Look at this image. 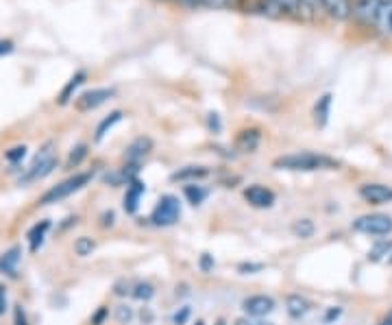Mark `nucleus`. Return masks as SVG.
I'll return each instance as SVG.
<instances>
[{
    "label": "nucleus",
    "instance_id": "f257e3e1",
    "mask_svg": "<svg viewBox=\"0 0 392 325\" xmlns=\"http://www.w3.org/2000/svg\"><path fill=\"white\" fill-rule=\"evenodd\" d=\"M340 161L323 155V153H312V151H301V153H290L281 155L273 161V169L277 171H294V173H314V171H338Z\"/></svg>",
    "mask_w": 392,
    "mask_h": 325
},
{
    "label": "nucleus",
    "instance_id": "f03ea898",
    "mask_svg": "<svg viewBox=\"0 0 392 325\" xmlns=\"http://www.w3.org/2000/svg\"><path fill=\"white\" fill-rule=\"evenodd\" d=\"M59 164V157H57V146L53 140H49L46 144H44L33 161L29 164V169H24V173L20 175V186H29V184H35V181H41L46 179L49 175H53V171L57 169Z\"/></svg>",
    "mask_w": 392,
    "mask_h": 325
},
{
    "label": "nucleus",
    "instance_id": "7ed1b4c3",
    "mask_svg": "<svg viewBox=\"0 0 392 325\" xmlns=\"http://www.w3.org/2000/svg\"><path fill=\"white\" fill-rule=\"evenodd\" d=\"M92 179H94V173H90V171H85V173H74V175H70L68 179L59 181L57 186H53V188H49L46 192H44V194L39 196V206H53V203H59V201H64V199L76 194L79 190H83Z\"/></svg>",
    "mask_w": 392,
    "mask_h": 325
},
{
    "label": "nucleus",
    "instance_id": "20e7f679",
    "mask_svg": "<svg viewBox=\"0 0 392 325\" xmlns=\"http://www.w3.org/2000/svg\"><path fill=\"white\" fill-rule=\"evenodd\" d=\"M181 219V203L179 196L174 194H161L157 206L151 212V223L155 227H172L177 225Z\"/></svg>",
    "mask_w": 392,
    "mask_h": 325
},
{
    "label": "nucleus",
    "instance_id": "39448f33",
    "mask_svg": "<svg viewBox=\"0 0 392 325\" xmlns=\"http://www.w3.org/2000/svg\"><path fill=\"white\" fill-rule=\"evenodd\" d=\"M353 229L364 236H388V234H392V216L362 214L353 221Z\"/></svg>",
    "mask_w": 392,
    "mask_h": 325
},
{
    "label": "nucleus",
    "instance_id": "423d86ee",
    "mask_svg": "<svg viewBox=\"0 0 392 325\" xmlns=\"http://www.w3.org/2000/svg\"><path fill=\"white\" fill-rule=\"evenodd\" d=\"M116 96L114 88H94V90H87L83 94H79L74 99V109L76 111H92L101 105H105L107 101H111Z\"/></svg>",
    "mask_w": 392,
    "mask_h": 325
},
{
    "label": "nucleus",
    "instance_id": "0eeeda50",
    "mask_svg": "<svg viewBox=\"0 0 392 325\" xmlns=\"http://www.w3.org/2000/svg\"><path fill=\"white\" fill-rule=\"evenodd\" d=\"M257 11L268 18L298 16V0H259Z\"/></svg>",
    "mask_w": 392,
    "mask_h": 325
},
{
    "label": "nucleus",
    "instance_id": "6e6552de",
    "mask_svg": "<svg viewBox=\"0 0 392 325\" xmlns=\"http://www.w3.org/2000/svg\"><path fill=\"white\" fill-rule=\"evenodd\" d=\"M275 308H277V304L271 295H251L242 301L244 314L253 316V319H264V316L273 314Z\"/></svg>",
    "mask_w": 392,
    "mask_h": 325
},
{
    "label": "nucleus",
    "instance_id": "1a4fd4ad",
    "mask_svg": "<svg viewBox=\"0 0 392 325\" xmlns=\"http://www.w3.org/2000/svg\"><path fill=\"white\" fill-rule=\"evenodd\" d=\"M244 201L257 210H268L275 206V192L266 186L253 184L244 190Z\"/></svg>",
    "mask_w": 392,
    "mask_h": 325
},
{
    "label": "nucleus",
    "instance_id": "9d476101",
    "mask_svg": "<svg viewBox=\"0 0 392 325\" xmlns=\"http://www.w3.org/2000/svg\"><path fill=\"white\" fill-rule=\"evenodd\" d=\"M358 192L366 203H371V206L392 203V186H386V184H362Z\"/></svg>",
    "mask_w": 392,
    "mask_h": 325
},
{
    "label": "nucleus",
    "instance_id": "9b49d317",
    "mask_svg": "<svg viewBox=\"0 0 392 325\" xmlns=\"http://www.w3.org/2000/svg\"><path fill=\"white\" fill-rule=\"evenodd\" d=\"M144 192H146V184L140 181V179H134L126 186V192H124V199H122V208H124L126 214H131V216L138 214L140 201H142Z\"/></svg>",
    "mask_w": 392,
    "mask_h": 325
},
{
    "label": "nucleus",
    "instance_id": "f8f14e48",
    "mask_svg": "<svg viewBox=\"0 0 392 325\" xmlns=\"http://www.w3.org/2000/svg\"><path fill=\"white\" fill-rule=\"evenodd\" d=\"M153 151V140L146 138V136H140L136 138L134 142H131L126 146V153H124V159H126V164H138L140 166V161Z\"/></svg>",
    "mask_w": 392,
    "mask_h": 325
},
{
    "label": "nucleus",
    "instance_id": "ddd939ff",
    "mask_svg": "<svg viewBox=\"0 0 392 325\" xmlns=\"http://www.w3.org/2000/svg\"><path fill=\"white\" fill-rule=\"evenodd\" d=\"M323 11L338 22H344L353 16V3L351 0H323Z\"/></svg>",
    "mask_w": 392,
    "mask_h": 325
},
{
    "label": "nucleus",
    "instance_id": "4468645a",
    "mask_svg": "<svg viewBox=\"0 0 392 325\" xmlns=\"http://www.w3.org/2000/svg\"><path fill=\"white\" fill-rule=\"evenodd\" d=\"M20 262H22V247L20 245H14L3 256H0V273L11 277V279H16L18 277Z\"/></svg>",
    "mask_w": 392,
    "mask_h": 325
},
{
    "label": "nucleus",
    "instance_id": "2eb2a0df",
    "mask_svg": "<svg viewBox=\"0 0 392 325\" xmlns=\"http://www.w3.org/2000/svg\"><path fill=\"white\" fill-rule=\"evenodd\" d=\"M51 227H53V223H51L49 219H44V221L35 223V225L29 229L26 240H29V249H31V254H37V251L44 247V242H46V236H49Z\"/></svg>",
    "mask_w": 392,
    "mask_h": 325
},
{
    "label": "nucleus",
    "instance_id": "dca6fc26",
    "mask_svg": "<svg viewBox=\"0 0 392 325\" xmlns=\"http://www.w3.org/2000/svg\"><path fill=\"white\" fill-rule=\"evenodd\" d=\"M85 79H87V72H85V70L74 72V74L68 79V84L61 88V92H59V96H57V103H59V105H68V103L74 99V92L85 84Z\"/></svg>",
    "mask_w": 392,
    "mask_h": 325
},
{
    "label": "nucleus",
    "instance_id": "f3484780",
    "mask_svg": "<svg viewBox=\"0 0 392 325\" xmlns=\"http://www.w3.org/2000/svg\"><path fill=\"white\" fill-rule=\"evenodd\" d=\"M379 9V0H356L353 16L362 20L364 24H375V16Z\"/></svg>",
    "mask_w": 392,
    "mask_h": 325
},
{
    "label": "nucleus",
    "instance_id": "a211bd4d",
    "mask_svg": "<svg viewBox=\"0 0 392 325\" xmlns=\"http://www.w3.org/2000/svg\"><path fill=\"white\" fill-rule=\"evenodd\" d=\"M261 142L259 129H242L236 138V149L242 153H255Z\"/></svg>",
    "mask_w": 392,
    "mask_h": 325
},
{
    "label": "nucleus",
    "instance_id": "6ab92c4d",
    "mask_svg": "<svg viewBox=\"0 0 392 325\" xmlns=\"http://www.w3.org/2000/svg\"><path fill=\"white\" fill-rule=\"evenodd\" d=\"M205 177H209L207 166H184L170 175L172 181H188V184H196L198 179H205Z\"/></svg>",
    "mask_w": 392,
    "mask_h": 325
},
{
    "label": "nucleus",
    "instance_id": "aec40b11",
    "mask_svg": "<svg viewBox=\"0 0 392 325\" xmlns=\"http://www.w3.org/2000/svg\"><path fill=\"white\" fill-rule=\"evenodd\" d=\"M331 101H333V96L327 92V94H323L318 101H316V105H314V111H312V116H314V125L316 127H327V123H329V114H331Z\"/></svg>",
    "mask_w": 392,
    "mask_h": 325
},
{
    "label": "nucleus",
    "instance_id": "412c9836",
    "mask_svg": "<svg viewBox=\"0 0 392 325\" xmlns=\"http://www.w3.org/2000/svg\"><path fill=\"white\" fill-rule=\"evenodd\" d=\"M375 26L386 33L392 35V0H379V9L375 16Z\"/></svg>",
    "mask_w": 392,
    "mask_h": 325
},
{
    "label": "nucleus",
    "instance_id": "4be33fe9",
    "mask_svg": "<svg viewBox=\"0 0 392 325\" xmlns=\"http://www.w3.org/2000/svg\"><path fill=\"white\" fill-rule=\"evenodd\" d=\"M310 310H312V304L305 297H301V295H288L286 297V312L292 319H303Z\"/></svg>",
    "mask_w": 392,
    "mask_h": 325
},
{
    "label": "nucleus",
    "instance_id": "5701e85b",
    "mask_svg": "<svg viewBox=\"0 0 392 325\" xmlns=\"http://www.w3.org/2000/svg\"><path fill=\"white\" fill-rule=\"evenodd\" d=\"M122 111L120 109H114V111H109L103 120H101V123L96 125V134H94V142H103L105 140V136L120 123V120H122Z\"/></svg>",
    "mask_w": 392,
    "mask_h": 325
},
{
    "label": "nucleus",
    "instance_id": "b1692460",
    "mask_svg": "<svg viewBox=\"0 0 392 325\" xmlns=\"http://www.w3.org/2000/svg\"><path fill=\"white\" fill-rule=\"evenodd\" d=\"M323 14V0H298V16L308 22H314Z\"/></svg>",
    "mask_w": 392,
    "mask_h": 325
},
{
    "label": "nucleus",
    "instance_id": "393cba45",
    "mask_svg": "<svg viewBox=\"0 0 392 325\" xmlns=\"http://www.w3.org/2000/svg\"><path fill=\"white\" fill-rule=\"evenodd\" d=\"M292 236L294 238H301V240H310L314 234H316V225L312 219H296L290 227Z\"/></svg>",
    "mask_w": 392,
    "mask_h": 325
},
{
    "label": "nucleus",
    "instance_id": "a878e982",
    "mask_svg": "<svg viewBox=\"0 0 392 325\" xmlns=\"http://www.w3.org/2000/svg\"><path fill=\"white\" fill-rule=\"evenodd\" d=\"M390 254H392V238H379L375 245L371 247V251H368V260L371 262H379V260H383Z\"/></svg>",
    "mask_w": 392,
    "mask_h": 325
},
{
    "label": "nucleus",
    "instance_id": "bb28decb",
    "mask_svg": "<svg viewBox=\"0 0 392 325\" xmlns=\"http://www.w3.org/2000/svg\"><path fill=\"white\" fill-rule=\"evenodd\" d=\"M184 194H186V199H188V203L190 206H201V203L209 196V190L207 188H203V186H196V184H188L186 188H184Z\"/></svg>",
    "mask_w": 392,
    "mask_h": 325
},
{
    "label": "nucleus",
    "instance_id": "cd10ccee",
    "mask_svg": "<svg viewBox=\"0 0 392 325\" xmlns=\"http://www.w3.org/2000/svg\"><path fill=\"white\" fill-rule=\"evenodd\" d=\"M131 297L138 301H151L155 297V286L151 281H138L134 289H131Z\"/></svg>",
    "mask_w": 392,
    "mask_h": 325
},
{
    "label": "nucleus",
    "instance_id": "c85d7f7f",
    "mask_svg": "<svg viewBox=\"0 0 392 325\" xmlns=\"http://www.w3.org/2000/svg\"><path fill=\"white\" fill-rule=\"evenodd\" d=\"M94 249H96V242H94L92 238H87V236H81V238H76V242H74V254H76L79 258L92 256Z\"/></svg>",
    "mask_w": 392,
    "mask_h": 325
},
{
    "label": "nucleus",
    "instance_id": "c756f323",
    "mask_svg": "<svg viewBox=\"0 0 392 325\" xmlns=\"http://www.w3.org/2000/svg\"><path fill=\"white\" fill-rule=\"evenodd\" d=\"M87 157V144H76L72 151H70V155H68V159H66V169H79L81 166V161Z\"/></svg>",
    "mask_w": 392,
    "mask_h": 325
},
{
    "label": "nucleus",
    "instance_id": "7c9ffc66",
    "mask_svg": "<svg viewBox=\"0 0 392 325\" xmlns=\"http://www.w3.org/2000/svg\"><path fill=\"white\" fill-rule=\"evenodd\" d=\"M26 157V146L24 144H18V146H11L9 151H5V159L9 161L11 166H18L22 164V159Z\"/></svg>",
    "mask_w": 392,
    "mask_h": 325
},
{
    "label": "nucleus",
    "instance_id": "2f4dec72",
    "mask_svg": "<svg viewBox=\"0 0 392 325\" xmlns=\"http://www.w3.org/2000/svg\"><path fill=\"white\" fill-rule=\"evenodd\" d=\"M207 131L213 134V136H218V134L223 131V120H221V116H218L216 111H209L207 114Z\"/></svg>",
    "mask_w": 392,
    "mask_h": 325
},
{
    "label": "nucleus",
    "instance_id": "473e14b6",
    "mask_svg": "<svg viewBox=\"0 0 392 325\" xmlns=\"http://www.w3.org/2000/svg\"><path fill=\"white\" fill-rule=\"evenodd\" d=\"M116 321L120 323V325H129L131 321H134V308L131 306H118L116 308Z\"/></svg>",
    "mask_w": 392,
    "mask_h": 325
},
{
    "label": "nucleus",
    "instance_id": "72a5a7b5",
    "mask_svg": "<svg viewBox=\"0 0 392 325\" xmlns=\"http://www.w3.org/2000/svg\"><path fill=\"white\" fill-rule=\"evenodd\" d=\"M240 0H205V7L209 9H231L238 7Z\"/></svg>",
    "mask_w": 392,
    "mask_h": 325
},
{
    "label": "nucleus",
    "instance_id": "f704fd0d",
    "mask_svg": "<svg viewBox=\"0 0 392 325\" xmlns=\"http://www.w3.org/2000/svg\"><path fill=\"white\" fill-rule=\"evenodd\" d=\"M190 314H192L190 306H181L177 312L172 314V325H186V323H188V319H190Z\"/></svg>",
    "mask_w": 392,
    "mask_h": 325
},
{
    "label": "nucleus",
    "instance_id": "c9c22d12",
    "mask_svg": "<svg viewBox=\"0 0 392 325\" xmlns=\"http://www.w3.org/2000/svg\"><path fill=\"white\" fill-rule=\"evenodd\" d=\"M14 325H31L22 306H14Z\"/></svg>",
    "mask_w": 392,
    "mask_h": 325
},
{
    "label": "nucleus",
    "instance_id": "e433bc0d",
    "mask_svg": "<svg viewBox=\"0 0 392 325\" xmlns=\"http://www.w3.org/2000/svg\"><path fill=\"white\" fill-rule=\"evenodd\" d=\"M131 289H134V286H131V284H129L126 279H120V281L116 284V286H114V293H116L118 297H126V295H131Z\"/></svg>",
    "mask_w": 392,
    "mask_h": 325
},
{
    "label": "nucleus",
    "instance_id": "4c0bfd02",
    "mask_svg": "<svg viewBox=\"0 0 392 325\" xmlns=\"http://www.w3.org/2000/svg\"><path fill=\"white\" fill-rule=\"evenodd\" d=\"M261 269H264V264H253V262H242V264L238 266V271H240L242 275H253V273H259Z\"/></svg>",
    "mask_w": 392,
    "mask_h": 325
},
{
    "label": "nucleus",
    "instance_id": "58836bf2",
    "mask_svg": "<svg viewBox=\"0 0 392 325\" xmlns=\"http://www.w3.org/2000/svg\"><path fill=\"white\" fill-rule=\"evenodd\" d=\"M233 325H273L268 321H261V319H253V316H240L233 321Z\"/></svg>",
    "mask_w": 392,
    "mask_h": 325
},
{
    "label": "nucleus",
    "instance_id": "ea45409f",
    "mask_svg": "<svg viewBox=\"0 0 392 325\" xmlns=\"http://www.w3.org/2000/svg\"><path fill=\"white\" fill-rule=\"evenodd\" d=\"M198 266H201V271H203V273H209V271L216 266V262H213V256H209V254H203V256H201V260H198Z\"/></svg>",
    "mask_w": 392,
    "mask_h": 325
},
{
    "label": "nucleus",
    "instance_id": "a19ab883",
    "mask_svg": "<svg viewBox=\"0 0 392 325\" xmlns=\"http://www.w3.org/2000/svg\"><path fill=\"white\" fill-rule=\"evenodd\" d=\"M9 310V301H7V289L0 284V316H5V312Z\"/></svg>",
    "mask_w": 392,
    "mask_h": 325
},
{
    "label": "nucleus",
    "instance_id": "79ce46f5",
    "mask_svg": "<svg viewBox=\"0 0 392 325\" xmlns=\"http://www.w3.org/2000/svg\"><path fill=\"white\" fill-rule=\"evenodd\" d=\"M107 316H109V310H107L105 306H101V308L96 310V314L92 316V325H103Z\"/></svg>",
    "mask_w": 392,
    "mask_h": 325
},
{
    "label": "nucleus",
    "instance_id": "37998d69",
    "mask_svg": "<svg viewBox=\"0 0 392 325\" xmlns=\"http://www.w3.org/2000/svg\"><path fill=\"white\" fill-rule=\"evenodd\" d=\"M14 42H11V39H3V37H0V57H5V55H11L14 53Z\"/></svg>",
    "mask_w": 392,
    "mask_h": 325
},
{
    "label": "nucleus",
    "instance_id": "c03bdc74",
    "mask_svg": "<svg viewBox=\"0 0 392 325\" xmlns=\"http://www.w3.org/2000/svg\"><path fill=\"white\" fill-rule=\"evenodd\" d=\"M340 314H342V308H329V310H327V314H325V323H331V321H336Z\"/></svg>",
    "mask_w": 392,
    "mask_h": 325
},
{
    "label": "nucleus",
    "instance_id": "a18cd8bd",
    "mask_svg": "<svg viewBox=\"0 0 392 325\" xmlns=\"http://www.w3.org/2000/svg\"><path fill=\"white\" fill-rule=\"evenodd\" d=\"M140 319H142V323H144V325H149V323L153 321V312H151L149 308H144V310L140 312Z\"/></svg>",
    "mask_w": 392,
    "mask_h": 325
},
{
    "label": "nucleus",
    "instance_id": "49530a36",
    "mask_svg": "<svg viewBox=\"0 0 392 325\" xmlns=\"http://www.w3.org/2000/svg\"><path fill=\"white\" fill-rule=\"evenodd\" d=\"M114 219H116L114 212H107V214L103 216V227H111V225H114Z\"/></svg>",
    "mask_w": 392,
    "mask_h": 325
},
{
    "label": "nucleus",
    "instance_id": "de8ad7c7",
    "mask_svg": "<svg viewBox=\"0 0 392 325\" xmlns=\"http://www.w3.org/2000/svg\"><path fill=\"white\" fill-rule=\"evenodd\" d=\"M379 325H392V308L388 310V314L379 321Z\"/></svg>",
    "mask_w": 392,
    "mask_h": 325
},
{
    "label": "nucleus",
    "instance_id": "09e8293b",
    "mask_svg": "<svg viewBox=\"0 0 392 325\" xmlns=\"http://www.w3.org/2000/svg\"><path fill=\"white\" fill-rule=\"evenodd\" d=\"M196 325H205V321H201V319H198V321H196Z\"/></svg>",
    "mask_w": 392,
    "mask_h": 325
},
{
    "label": "nucleus",
    "instance_id": "8fccbe9b",
    "mask_svg": "<svg viewBox=\"0 0 392 325\" xmlns=\"http://www.w3.org/2000/svg\"><path fill=\"white\" fill-rule=\"evenodd\" d=\"M388 262H390V264H392V254H390V258H388Z\"/></svg>",
    "mask_w": 392,
    "mask_h": 325
}]
</instances>
